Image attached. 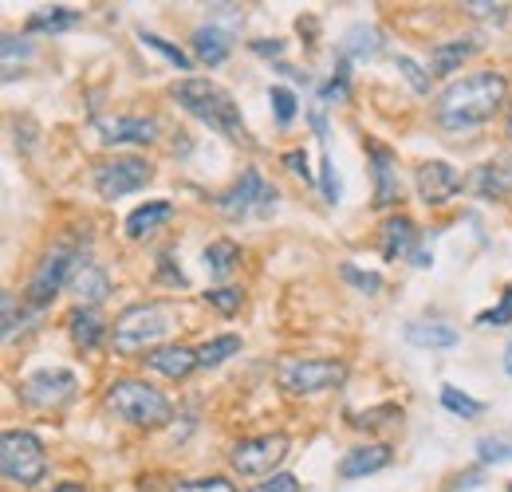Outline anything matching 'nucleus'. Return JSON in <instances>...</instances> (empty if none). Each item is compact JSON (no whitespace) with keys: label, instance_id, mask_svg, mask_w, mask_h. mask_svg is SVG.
Masks as SVG:
<instances>
[{"label":"nucleus","instance_id":"nucleus-52","mask_svg":"<svg viewBox=\"0 0 512 492\" xmlns=\"http://www.w3.org/2000/svg\"><path fill=\"white\" fill-rule=\"evenodd\" d=\"M505 374L512 378V339H509V347H505Z\"/></svg>","mask_w":512,"mask_h":492},{"label":"nucleus","instance_id":"nucleus-5","mask_svg":"<svg viewBox=\"0 0 512 492\" xmlns=\"http://www.w3.org/2000/svg\"><path fill=\"white\" fill-rule=\"evenodd\" d=\"M0 473L16 489H36L48 477L44 441L32 430H4V437H0Z\"/></svg>","mask_w":512,"mask_h":492},{"label":"nucleus","instance_id":"nucleus-44","mask_svg":"<svg viewBox=\"0 0 512 492\" xmlns=\"http://www.w3.org/2000/svg\"><path fill=\"white\" fill-rule=\"evenodd\" d=\"M505 8H509V4H485V0L465 4V12H469V16H481V20H505Z\"/></svg>","mask_w":512,"mask_h":492},{"label":"nucleus","instance_id":"nucleus-45","mask_svg":"<svg viewBox=\"0 0 512 492\" xmlns=\"http://www.w3.org/2000/svg\"><path fill=\"white\" fill-rule=\"evenodd\" d=\"M280 162H284V166H288V170H292L296 178L312 182V170H308V154H304V150H288V154H284Z\"/></svg>","mask_w":512,"mask_h":492},{"label":"nucleus","instance_id":"nucleus-39","mask_svg":"<svg viewBox=\"0 0 512 492\" xmlns=\"http://www.w3.org/2000/svg\"><path fill=\"white\" fill-rule=\"evenodd\" d=\"M473 323H477V327H509V323H512V288H505V292H501L497 308L481 311Z\"/></svg>","mask_w":512,"mask_h":492},{"label":"nucleus","instance_id":"nucleus-22","mask_svg":"<svg viewBox=\"0 0 512 492\" xmlns=\"http://www.w3.org/2000/svg\"><path fill=\"white\" fill-rule=\"evenodd\" d=\"M477 52V40L473 36H457V40H442L430 48V75L449 79L453 71H461V63Z\"/></svg>","mask_w":512,"mask_h":492},{"label":"nucleus","instance_id":"nucleus-23","mask_svg":"<svg viewBox=\"0 0 512 492\" xmlns=\"http://www.w3.org/2000/svg\"><path fill=\"white\" fill-rule=\"evenodd\" d=\"M67 331H71V343L79 351H95L107 339V319L95 308H75L67 315Z\"/></svg>","mask_w":512,"mask_h":492},{"label":"nucleus","instance_id":"nucleus-43","mask_svg":"<svg viewBox=\"0 0 512 492\" xmlns=\"http://www.w3.org/2000/svg\"><path fill=\"white\" fill-rule=\"evenodd\" d=\"M249 492H304V485H300L292 473H276L272 481H260V485H253Z\"/></svg>","mask_w":512,"mask_h":492},{"label":"nucleus","instance_id":"nucleus-36","mask_svg":"<svg viewBox=\"0 0 512 492\" xmlns=\"http://www.w3.org/2000/svg\"><path fill=\"white\" fill-rule=\"evenodd\" d=\"M477 461L481 465H505V461H512V441H505V437H481L477 441Z\"/></svg>","mask_w":512,"mask_h":492},{"label":"nucleus","instance_id":"nucleus-8","mask_svg":"<svg viewBox=\"0 0 512 492\" xmlns=\"http://www.w3.org/2000/svg\"><path fill=\"white\" fill-rule=\"evenodd\" d=\"M213 205L229 217V221H245V217H268L276 205H280V193L276 185H268L256 170H245L237 182L229 185L225 193L213 197Z\"/></svg>","mask_w":512,"mask_h":492},{"label":"nucleus","instance_id":"nucleus-27","mask_svg":"<svg viewBox=\"0 0 512 492\" xmlns=\"http://www.w3.org/2000/svg\"><path fill=\"white\" fill-rule=\"evenodd\" d=\"M379 48H383V32L371 28V24H351L347 36H343V56L347 60H371V56H379Z\"/></svg>","mask_w":512,"mask_h":492},{"label":"nucleus","instance_id":"nucleus-11","mask_svg":"<svg viewBox=\"0 0 512 492\" xmlns=\"http://www.w3.org/2000/svg\"><path fill=\"white\" fill-rule=\"evenodd\" d=\"M414 189H418V201H422V205L442 209V205H449V201L465 189V178H461L449 162L430 158V162H422V166L414 170Z\"/></svg>","mask_w":512,"mask_h":492},{"label":"nucleus","instance_id":"nucleus-29","mask_svg":"<svg viewBox=\"0 0 512 492\" xmlns=\"http://www.w3.org/2000/svg\"><path fill=\"white\" fill-rule=\"evenodd\" d=\"M351 99V67H347V56L335 63L331 79L320 87V103L323 107H335V103H347Z\"/></svg>","mask_w":512,"mask_h":492},{"label":"nucleus","instance_id":"nucleus-33","mask_svg":"<svg viewBox=\"0 0 512 492\" xmlns=\"http://www.w3.org/2000/svg\"><path fill=\"white\" fill-rule=\"evenodd\" d=\"M339 276H343V284H351L355 292H363V296H375V292H383V276L379 272H363L359 264H339Z\"/></svg>","mask_w":512,"mask_h":492},{"label":"nucleus","instance_id":"nucleus-41","mask_svg":"<svg viewBox=\"0 0 512 492\" xmlns=\"http://www.w3.org/2000/svg\"><path fill=\"white\" fill-rule=\"evenodd\" d=\"M398 71H402V79H406V83H410V87H414V91H418V95H430V75H426V71H422V67H418V63L410 60V56H398Z\"/></svg>","mask_w":512,"mask_h":492},{"label":"nucleus","instance_id":"nucleus-3","mask_svg":"<svg viewBox=\"0 0 512 492\" xmlns=\"http://www.w3.org/2000/svg\"><path fill=\"white\" fill-rule=\"evenodd\" d=\"M178 327V304L170 300H142V304H130V308L119 311L115 327H111V347L119 355H150L158 351V343Z\"/></svg>","mask_w":512,"mask_h":492},{"label":"nucleus","instance_id":"nucleus-31","mask_svg":"<svg viewBox=\"0 0 512 492\" xmlns=\"http://www.w3.org/2000/svg\"><path fill=\"white\" fill-rule=\"evenodd\" d=\"M0 52H4V79H16V63L32 60V40L28 36H16V32H4Z\"/></svg>","mask_w":512,"mask_h":492},{"label":"nucleus","instance_id":"nucleus-14","mask_svg":"<svg viewBox=\"0 0 512 492\" xmlns=\"http://www.w3.org/2000/svg\"><path fill=\"white\" fill-rule=\"evenodd\" d=\"M367 162L375 178V209H394L402 201V178H398V158L383 142H367Z\"/></svg>","mask_w":512,"mask_h":492},{"label":"nucleus","instance_id":"nucleus-4","mask_svg":"<svg viewBox=\"0 0 512 492\" xmlns=\"http://www.w3.org/2000/svg\"><path fill=\"white\" fill-rule=\"evenodd\" d=\"M103 406L119 422L138 426V430H158L174 418V402L158 386H150L146 378H115L103 394Z\"/></svg>","mask_w":512,"mask_h":492},{"label":"nucleus","instance_id":"nucleus-16","mask_svg":"<svg viewBox=\"0 0 512 492\" xmlns=\"http://www.w3.org/2000/svg\"><path fill=\"white\" fill-rule=\"evenodd\" d=\"M390 461H394L390 445H383V441H367V445H355V449L343 453V461H339V477H343V481H359V477H371V473L386 469Z\"/></svg>","mask_w":512,"mask_h":492},{"label":"nucleus","instance_id":"nucleus-46","mask_svg":"<svg viewBox=\"0 0 512 492\" xmlns=\"http://www.w3.org/2000/svg\"><path fill=\"white\" fill-rule=\"evenodd\" d=\"M0 304H4V339H12L16 335V323H20V315H16V292H4Z\"/></svg>","mask_w":512,"mask_h":492},{"label":"nucleus","instance_id":"nucleus-9","mask_svg":"<svg viewBox=\"0 0 512 492\" xmlns=\"http://www.w3.org/2000/svg\"><path fill=\"white\" fill-rule=\"evenodd\" d=\"M91 182L99 189V197L115 201V197L138 193V189H146V185L154 182V166L146 158H138V154H115V158H107V162L95 166Z\"/></svg>","mask_w":512,"mask_h":492},{"label":"nucleus","instance_id":"nucleus-30","mask_svg":"<svg viewBox=\"0 0 512 492\" xmlns=\"http://www.w3.org/2000/svg\"><path fill=\"white\" fill-rule=\"evenodd\" d=\"M138 40H142L146 48H154L162 60L174 63L178 71H193V56H190V52H182V48H178V44H170V40H162L158 32H146V28H138Z\"/></svg>","mask_w":512,"mask_h":492},{"label":"nucleus","instance_id":"nucleus-13","mask_svg":"<svg viewBox=\"0 0 512 492\" xmlns=\"http://www.w3.org/2000/svg\"><path fill=\"white\" fill-rule=\"evenodd\" d=\"M75 394V374L71 370H36L20 382V402L36 406V410H52Z\"/></svg>","mask_w":512,"mask_h":492},{"label":"nucleus","instance_id":"nucleus-47","mask_svg":"<svg viewBox=\"0 0 512 492\" xmlns=\"http://www.w3.org/2000/svg\"><path fill=\"white\" fill-rule=\"evenodd\" d=\"M256 56H268V60H280L284 56V40H249Z\"/></svg>","mask_w":512,"mask_h":492},{"label":"nucleus","instance_id":"nucleus-49","mask_svg":"<svg viewBox=\"0 0 512 492\" xmlns=\"http://www.w3.org/2000/svg\"><path fill=\"white\" fill-rule=\"evenodd\" d=\"M308 123H312V130H316V138L327 142V119H323V111H312V115H308Z\"/></svg>","mask_w":512,"mask_h":492},{"label":"nucleus","instance_id":"nucleus-42","mask_svg":"<svg viewBox=\"0 0 512 492\" xmlns=\"http://www.w3.org/2000/svg\"><path fill=\"white\" fill-rule=\"evenodd\" d=\"M158 280H162V284H170V288H190L186 272L174 264V256H170V252H162V256H158Z\"/></svg>","mask_w":512,"mask_h":492},{"label":"nucleus","instance_id":"nucleus-38","mask_svg":"<svg viewBox=\"0 0 512 492\" xmlns=\"http://www.w3.org/2000/svg\"><path fill=\"white\" fill-rule=\"evenodd\" d=\"M320 193L327 205H339V197H343V185H339V174H335V162H331V154L323 150L320 158Z\"/></svg>","mask_w":512,"mask_h":492},{"label":"nucleus","instance_id":"nucleus-26","mask_svg":"<svg viewBox=\"0 0 512 492\" xmlns=\"http://www.w3.org/2000/svg\"><path fill=\"white\" fill-rule=\"evenodd\" d=\"M201 264H205V272H209V276L225 280V276H233V272H237V264H241V245H237V241H229V237H221V241H213V245L201 252Z\"/></svg>","mask_w":512,"mask_h":492},{"label":"nucleus","instance_id":"nucleus-54","mask_svg":"<svg viewBox=\"0 0 512 492\" xmlns=\"http://www.w3.org/2000/svg\"><path fill=\"white\" fill-rule=\"evenodd\" d=\"M509 492H512V485H509Z\"/></svg>","mask_w":512,"mask_h":492},{"label":"nucleus","instance_id":"nucleus-18","mask_svg":"<svg viewBox=\"0 0 512 492\" xmlns=\"http://www.w3.org/2000/svg\"><path fill=\"white\" fill-rule=\"evenodd\" d=\"M193 60L205 63V67H221V63L229 60V52H233V36L225 32V28H217V24H197L193 28Z\"/></svg>","mask_w":512,"mask_h":492},{"label":"nucleus","instance_id":"nucleus-35","mask_svg":"<svg viewBox=\"0 0 512 492\" xmlns=\"http://www.w3.org/2000/svg\"><path fill=\"white\" fill-rule=\"evenodd\" d=\"M398 418H402V410H398V406H375V410L351 414L347 422H351L355 430H379V426H390V422H398Z\"/></svg>","mask_w":512,"mask_h":492},{"label":"nucleus","instance_id":"nucleus-48","mask_svg":"<svg viewBox=\"0 0 512 492\" xmlns=\"http://www.w3.org/2000/svg\"><path fill=\"white\" fill-rule=\"evenodd\" d=\"M481 485V473H465V477H453V485H449V492H469Z\"/></svg>","mask_w":512,"mask_h":492},{"label":"nucleus","instance_id":"nucleus-40","mask_svg":"<svg viewBox=\"0 0 512 492\" xmlns=\"http://www.w3.org/2000/svg\"><path fill=\"white\" fill-rule=\"evenodd\" d=\"M170 492H237V485L229 477H190V481H178Z\"/></svg>","mask_w":512,"mask_h":492},{"label":"nucleus","instance_id":"nucleus-17","mask_svg":"<svg viewBox=\"0 0 512 492\" xmlns=\"http://www.w3.org/2000/svg\"><path fill=\"white\" fill-rule=\"evenodd\" d=\"M379 252H383V260L414 256V252H418V225H414L406 213L386 217L383 229H379Z\"/></svg>","mask_w":512,"mask_h":492},{"label":"nucleus","instance_id":"nucleus-19","mask_svg":"<svg viewBox=\"0 0 512 492\" xmlns=\"http://www.w3.org/2000/svg\"><path fill=\"white\" fill-rule=\"evenodd\" d=\"M142 359H146L150 370H158V374H166V378H174V382L190 378L193 370H197V351H193V347H182V343H166V347H158V351H150V355H142Z\"/></svg>","mask_w":512,"mask_h":492},{"label":"nucleus","instance_id":"nucleus-25","mask_svg":"<svg viewBox=\"0 0 512 492\" xmlns=\"http://www.w3.org/2000/svg\"><path fill=\"white\" fill-rule=\"evenodd\" d=\"M406 343L410 347H422V351H449V347H457V331L449 327V323H426V319H414V323H406Z\"/></svg>","mask_w":512,"mask_h":492},{"label":"nucleus","instance_id":"nucleus-21","mask_svg":"<svg viewBox=\"0 0 512 492\" xmlns=\"http://www.w3.org/2000/svg\"><path fill=\"white\" fill-rule=\"evenodd\" d=\"M174 221V201H146V205H138L134 213L127 217V237L130 241H146L150 233H158L162 225H170Z\"/></svg>","mask_w":512,"mask_h":492},{"label":"nucleus","instance_id":"nucleus-10","mask_svg":"<svg viewBox=\"0 0 512 492\" xmlns=\"http://www.w3.org/2000/svg\"><path fill=\"white\" fill-rule=\"evenodd\" d=\"M292 437L288 433H260V437H245L229 449V465L241 477H272V469L288 457Z\"/></svg>","mask_w":512,"mask_h":492},{"label":"nucleus","instance_id":"nucleus-53","mask_svg":"<svg viewBox=\"0 0 512 492\" xmlns=\"http://www.w3.org/2000/svg\"><path fill=\"white\" fill-rule=\"evenodd\" d=\"M505 130L512 134V103H509V115H505Z\"/></svg>","mask_w":512,"mask_h":492},{"label":"nucleus","instance_id":"nucleus-37","mask_svg":"<svg viewBox=\"0 0 512 492\" xmlns=\"http://www.w3.org/2000/svg\"><path fill=\"white\" fill-rule=\"evenodd\" d=\"M268 103H272V115H276V123L292 126L296 111H300V103H296V95H292L288 87H272V91H268Z\"/></svg>","mask_w":512,"mask_h":492},{"label":"nucleus","instance_id":"nucleus-28","mask_svg":"<svg viewBox=\"0 0 512 492\" xmlns=\"http://www.w3.org/2000/svg\"><path fill=\"white\" fill-rule=\"evenodd\" d=\"M233 355H241V335H213L209 343H201L197 347V367L201 370H213L221 367V363H229Z\"/></svg>","mask_w":512,"mask_h":492},{"label":"nucleus","instance_id":"nucleus-15","mask_svg":"<svg viewBox=\"0 0 512 492\" xmlns=\"http://www.w3.org/2000/svg\"><path fill=\"white\" fill-rule=\"evenodd\" d=\"M67 288L75 292L79 308H99V304L111 296V272H107L103 264H95V260H87V256H83Z\"/></svg>","mask_w":512,"mask_h":492},{"label":"nucleus","instance_id":"nucleus-34","mask_svg":"<svg viewBox=\"0 0 512 492\" xmlns=\"http://www.w3.org/2000/svg\"><path fill=\"white\" fill-rule=\"evenodd\" d=\"M201 300H205L209 308H217L221 315H237V311L245 308V292L233 288V284H225V288H209V292H201Z\"/></svg>","mask_w":512,"mask_h":492},{"label":"nucleus","instance_id":"nucleus-20","mask_svg":"<svg viewBox=\"0 0 512 492\" xmlns=\"http://www.w3.org/2000/svg\"><path fill=\"white\" fill-rule=\"evenodd\" d=\"M83 20L79 8H67V4H48V8H36L28 20H24V32L28 36H60L67 28H75Z\"/></svg>","mask_w":512,"mask_h":492},{"label":"nucleus","instance_id":"nucleus-1","mask_svg":"<svg viewBox=\"0 0 512 492\" xmlns=\"http://www.w3.org/2000/svg\"><path fill=\"white\" fill-rule=\"evenodd\" d=\"M505 95H509L505 71H473L465 79H453L446 91L438 95L434 119L449 134H469V130L485 126L501 111Z\"/></svg>","mask_w":512,"mask_h":492},{"label":"nucleus","instance_id":"nucleus-50","mask_svg":"<svg viewBox=\"0 0 512 492\" xmlns=\"http://www.w3.org/2000/svg\"><path fill=\"white\" fill-rule=\"evenodd\" d=\"M430 264H434V256H430V252H422V248H418V252H414V268H430Z\"/></svg>","mask_w":512,"mask_h":492},{"label":"nucleus","instance_id":"nucleus-24","mask_svg":"<svg viewBox=\"0 0 512 492\" xmlns=\"http://www.w3.org/2000/svg\"><path fill=\"white\" fill-rule=\"evenodd\" d=\"M473 189L485 201H512V162H485V166H477Z\"/></svg>","mask_w":512,"mask_h":492},{"label":"nucleus","instance_id":"nucleus-51","mask_svg":"<svg viewBox=\"0 0 512 492\" xmlns=\"http://www.w3.org/2000/svg\"><path fill=\"white\" fill-rule=\"evenodd\" d=\"M52 492H87V489H83L79 481H60V485H56Z\"/></svg>","mask_w":512,"mask_h":492},{"label":"nucleus","instance_id":"nucleus-12","mask_svg":"<svg viewBox=\"0 0 512 492\" xmlns=\"http://www.w3.org/2000/svg\"><path fill=\"white\" fill-rule=\"evenodd\" d=\"M95 130L103 146H150L158 142L162 123L154 115H107V119H95Z\"/></svg>","mask_w":512,"mask_h":492},{"label":"nucleus","instance_id":"nucleus-32","mask_svg":"<svg viewBox=\"0 0 512 492\" xmlns=\"http://www.w3.org/2000/svg\"><path fill=\"white\" fill-rule=\"evenodd\" d=\"M442 406H446L449 414H457L461 422H473V418H481V414H485V402H477V398L461 394L457 386H442Z\"/></svg>","mask_w":512,"mask_h":492},{"label":"nucleus","instance_id":"nucleus-2","mask_svg":"<svg viewBox=\"0 0 512 492\" xmlns=\"http://www.w3.org/2000/svg\"><path fill=\"white\" fill-rule=\"evenodd\" d=\"M170 99L193 115L197 123H205L209 130H217V134H225L229 142H249V130H245V115H241V107H237V99L221 87V83H213V79H197V75H186V79H178L174 87H170Z\"/></svg>","mask_w":512,"mask_h":492},{"label":"nucleus","instance_id":"nucleus-6","mask_svg":"<svg viewBox=\"0 0 512 492\" xmlns=\"http://www.w3.org/2000/svg\"><path fill=\"white\" fill-rule=\"evenodd\" d=\"M79 260H83V252L71 245V241H60V245L48 248V256L36 264V272H32V280H28V292H24L28 308H36V311L48 308L67 284H71Z\"/></svg>","mask_w":512,"mask_h":492},{"label":"nucleus","instance_id":"nucleus-7","mask_svg":"<svg viewBox=\"0 0 512 492\" xmlns=\"http://www.w3.org/2000/svg\"><path fill=\"white\" fill-rule=\"evenodd\" d=\"M347 363L343 359H284L276 370V382L292 398H316L323 390L343 386Z\"/></svg>","mask_w":512,"mask_h":492}]
</instances>
